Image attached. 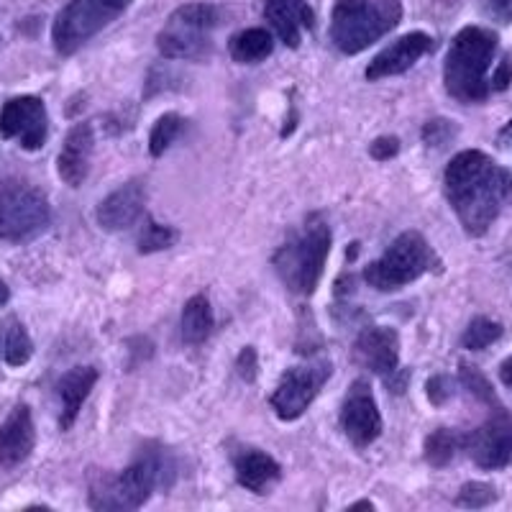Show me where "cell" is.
<instances>
[{"mask_svg":"<svg viewBox=\"0 0 512 512\" xmlns=\"http://www.w3.org/2000/svg\"><path fill=\"white\" fill-rule=\"evenodd\" d=\"M400 18V0H338L331 18V39L344 54H359L390 34Z\"/></svg>","mask_w":512,"mask_h":512,"instance_id":"5b68a950","label":"cell"},{"mask_svg":"<svg viewBox=\"0 0 512 512\" xmlns=\"http://www.w3.org/2000/svg\"><path fill=\"white\" fill-rule=\"evenodd\" d=\"M128 6L131 0H70L54 21V47L59 54H75Z\"/></svg>","mask_w":512,"mask_h":512,"instance_id":"52a82bcc","label":"cell"},{"mask_svg":"<svg viewBox=\"0 0 512 512\" xmlns=\"http://www.w3.org/2000/svg\"><path fill=\"white\" fill-rule=\"evenodd\" d=\"M185 131V118L177 116V113H164L152 128V136H149V154L152 157H162L169 146L175 144L177 136Z\"/></svg>","mask_w":512,"mask_h":512,"instance_id":"d4e9b609","label":"cell"},{"mask_svg":"<svg viewBox=\"0 0 512 512\" xmlns=\"http://www.w3.org/2000/svg\"><path fill=\"white\" fill-rule=\"evenodd\" d=\"M397 152H400V141L395 136H382V139H377L372 144V157L377 162H387V159L397 157Z\"/></svg>","mask_w":512,"mask_h":512,"instance_id":"836d02e7","label":"cell"},{"mask_svg":"<svg viewBox=\"0 0 512 512\" xmlns=\"http://www.w3.org/2000/svg\"><path fill=\"white\" fill-rule=\"evenodd\" d=\"M233 469H236V482L249 489V492H256V495H264L282 477L280 464L264 451H256V448L241 451L233 459Z\"/></svg>","mask_w":512,"mask_h":512,"instance_id":"44dd1931","label":"cell"},{"mask_svg":"<svg viewBox=\"0 0 512 512\" xmlns=\"http://www.w3.org/2000/svg\"><path fill=\"white\" fill-rule=\"evenodd\" d=\"M489 11L500 24H510L512 21V0H489Z\"/></svg>","mask_w":512,"mask_h":512,"instance_id":"d590c367","label":"cell"},{"mask_svg":"<svg viewBox=\"0 0 512 512\" xmlns=\"http://www.w3.org/2000/svg\"><path fill=\"white\" fill-rule=\"evenodd\" d=\"M264 16L287 47H297L305 29H313L315 16L305 0H264Z\"/></svg>","mask_w":512,"mask_h":512,"instance_id":"ac0fdd59","label":"cell"},{"mask_svg":"<svg viewBox=\"0 0 512 512\" xmlns=\"http://www.w3.org/2000/svg\"><path fill=\"white\" fill-rule=\"evenodd\" d=\"M31 354H34V344H31L29 333H26V328L21 326L18 320H13L6 331L3 356H6V361L11 367H24L26 361L31 359Z\"/></svg>","mask_w":512,"mask_h":512,"instance_id":"484cf974","label":"cell"},{"mask_svg":"<svg viewBox=\"0 0 512 512\" xmlns=\"http://www.w3.org/2000/svg\"><path fill=\"white\" fill-rule=\"evenodd\" d=\"M90 154H93V128H90V123H77L64 139L57 162L59 175L67 185L80 187L85 182L90 169Z\"/></svg>","mask_w":512,"mask_h":512,"instance_id":"d6986e66","label":"cell"},{"mask_svg":"<svg viewBox=\"0 0 512 512\" xmlns=\"http://www.w3.org/2000/svg\"><path fill=\"white\" fill-rule=\"evenodd\" d=\"M274 49L272 36L264 29H246L241 34L231 36L228 41V52H231L233 62L239 64H256L267 59Z\"/></svg>","mask_w":512,"mask_h":512,"instance_id":"603a6c76","label":"cell"},{"mask_svg":"<svg viewBox=\"0 0 512 512\" xmlns=\"http://www.w3.org/2000/svg\"><path fill=\"white\" fill-rule=\"evenodd\" d=\"M446 198L469 236H482L512 200V175L484 152L456 154L443 175Z\"/></svg>","mask_w":512,"mask_h":512,"instance_id":"6da1fadb","label":"cell"},{"mask_svg":"<svg viewBox=\"0 0 512 512\" xmlns=\"http://www.w3.org/2000/svg\"><path fill=\"white\" fill-rule=\"evenodd\" d=\"M497 141H500V146H505V149H512V121L502 128L500 136H497Z\"/></svg>","mask_w":512,"mask_h":512,"instance_id":"74e56055","label":"cell"},{"mask_svg":"<svg viewBox=\"0 0 512 512\" xmlns=\"http://www.w3.org/2000/svg\"><path fill=\"white\" fill-rule=\"evenodd\" d=\"M331 377V364L328 361H315L308 367H292L282 374L274 395L269 397L274 413L282 420H295L310 408V402L318 397L323 384Z\"/></svg>","mask_w":512,"mask_h":512,"instance_id":"30bf717a","label":"cell"},{"mask_svg":"<svg viewBox=\"0 0 512 512\" xmlns=\"http://www.w3.org/2000/svg\"><path fill=\"white\" fill-rule=\"evenodd\" d=\"M236 372L246 382H254L256 374H259V356H256V351L251 346H246L239 354V359H236Z\"/></svg>","mask_w":512,"mask_h":512,"instance_id":"d6a6232c","label":"cell"},{"mask_svg":"<svg viewBox=\"0 0 512 512\" xmlns=\"http://www.w3.org/2000/svg\"><path fill=\"white\" fill-rule=\"evenodd\" d=\"M454 136H456L454 121H446V118H436V121H428L423 126V141L428 146H436V149L451 144Z\"/></svg>","mask_w":512,"mask_h":512,"instance_id":"4dcf8cb0","label":"cell"},{"mask_svg":"<svg viewBox=\"0 0 512 512\" xmlns=\"http://www.w3.org/2000/svg\"><path fill=\"white\" fill-rule=\"evenodd\" d=\"M177 241V231L162 223L146 221V226L139 233V251L141 254H154V251H164Z\"/></svg>","mask_w":512,"mask_h":512,"instance_id":"83f0119b","label":"cell"},{"mask_svg":"<svg viewBox=\"0 0 512 512\" xmlns=\"http://www.w3.org/2000/svg\"><path fill=\"white\" fill-rule=\"evenodd\" d=\"M459 377H461V384H464L466 390L472 392L474 397H479V400L487 402V405H495V408H497V405H500V402H497L495 390H492V384L487 382V377H484V374L477 372V367L461 364Z\"/></svg>","mask_w":512,"mask_h":512,"instance_id":"f546056e","label":"cell"},{"mask_svg":"<svg viewBox=\"0 0 512 512\" xmlns=\"http://www.w3.org/2000/svg\"><path fill=\"white\" fill-rule=\"evenodd\" d=\"M331 251V228L318 213L292 233L274 254V269L295 295H313Z\"/></svg>","mask_w":512,"mask_h":512,"instance_id":"277c9868","label":"cell"},{"mask_svg":"<svg viewBox=\"0 0 512 512\" xmlns=\"http://www.w3.org/2000/svg\"><path fill=\"white\" fill-rule=\"evenodd\" d=\"M49 226V203L36 187L24 182L0 185V239L29 241Z\"/></svg>","mask_w":512,"mask_h":512,"instance_id":"9c48e42d","label":"cell"},{"mask_svg":"<svg viewBox=\"0 0 512 512\" xmlns=\"http://www.w3.org/2000/svg\"><path fill=\"white\" fill-rule=\"evenodd\" d=\"M461 446L482 469L512 466V415L497 405L487 423L461 438Z\"/></svg>","mask_w":512,"mask_h":512,"instance_id":"8fae6325","label":"cell"},{"mask_svg":"<svg viewBox=\"0 0 512 512\" xmlns=\"http://www.w3.org/2000/svg\"><path fill=\"white\" fill-rule=\"evenodd\" d=\"M146 190L139 180H131L113 190L103 203L98 205V223L105 231H126L134 226L144 213Z\"/></svg>","mask_w":512,"mask_h":512,"instance_id":"2e32d148","label":"cell"},{"mask_svg":"<svg viewBox=\"0 0 512 512\" xmlns=\"http://www.w3.org/2000/svg\"><path fill=\"white\" fill-rule=\"evenodd\" d=\"M354 361L369 372L390 377L400 361V338L392 328H364L354 341Z\"/></svg>","mask_w":512,"mask_h":512,"instance_id":"5bb4252c","label":"cell"},{"mask_svg":"<svg viewBox=\"0 0 512 512\" xmlns=\"http://www.w3.org/2000/svg\"><path fill=\"white\" fill-rule=\"evenodd\" d=\"M175 464L162 446L141 448L131 464L121 474L95 472L90 477V507L95 510H136L154 495V489L175 482Z\"/></svg>","mask_w":512,"mask_h":512,"instance_id":"7a4b0ae2","label":"cell"},{"mask_svg":"<svg viewBox=\"0 0 512 512\" xmlns=\"http://www.w3.org/2000/svg\"><path fill=\"white\" fill-rule=\"evenodd\" d=\"M512 82V59L505 57L500 64H497L495 75L489 80V88L492 90H507Z\"/></svg>","mask_w":512,"mask_h":512,"instance_id":"e575fe53","label":"cell"},{"mask_svg":"<svg viewBox=\"0 0 512 512\" xmlns=\"http://www.w3.org/2000/svg\"><path fill=\"white\" fill-rule=\"evenodd\" d=\"M500 379L502 382L507 384V387H510L512 390V356L507 361H502V367H500Z\"/></svg>","mask_w":512,"mask_h":512,"instance_id":"8d00e7d4","label":"cell"},{"mask_svg":"<svg viewBox=\"0 0 512 512\" xmlns=\"http://www.w3.org/2000/svg\"><path fill=\"white\" fill-rule=\"evenodd\" d=\"M461 446V438L456 436L454 431H448V428H438V431H433L431 436L425 438V461L431 466H436V469H441V466L451 464V459L456 456V448Z\"/></svg>","mask_w":512,"mask_h":512,"instance_id":"cb8c5ba5","label":"cell"},{"mask_svg":"<svg viewBox=\"0 0 512 512\" xmlns=\"http://www.w3.org/2000/svg\"><path fill=\"white\" fill-rule=\"evenodd\" d=\"M341 431L356 448H364L382 436V415L367 382L351 384L349 395L341 408Z\"/></svg>","mask_w":512,"mask_h":512,"instance_id":"4fadbf2b","label":"cell"},{"mask_svg":"<svg viewBox=\"0 0 512 512\" xmlns=\"http://www.w3.org/2000/svg\"><path fill=\"white\" fill-rule=\"evenodd\" d=\"M180 331L182 341L190 346H200L203 341H208V336L213 333V310L203 295L187 300L185 310H182Z\"/></svg>","mask_w":512,"mask_h":512,"instance_id":"7402d4cb","label":"cell"},{"mask_svg":"<svg viewBox=\"0 0 512 512\" xmlns=\"http://www.w3.org/2000/svg\"><path fill=\"white\" fill-rule=\"evenodd\" d=\"M218 26V11L210 3H190L169 16L159 34V52L167 59H203L210 52V31Z\"/></svg>","mask_w":512,"mask_h":512,"instance_id":"ba28073f","label":"cell"},{"mask_svg":"<svg viewBox=\"0 0 512 512\" xmlns=\"http://www.w3.org/2000/svg\"><path fill=\"white\" fill-rule=\"evenodd\" d=\"M497 52V34L479 26H466L454 36L443 64V82L459 103H482L489 95L487 72Z\"/></svg>","mask_w":512,"mask_h":512,"instance_id":"3957f363","label":"cell"},{"mask_svg":"<svg viewBox=\"0 0 512 512\" xmlns=\"http://www.w3.org/2000/svg\"><path fill=\"white\" fill-rule=\"evenodd\" d=\"M497 500V489L487 482H469L459 489L456 495V505L469 507V510H479Z\"/></svg>","mask_w":512,"mask_h":512,"instance_id":"f1b7e54d","label":"cell"},{"mask_svg":"<svg viewBox=\"0 0 512 512\" xmlns=\"http://www.w3.org/2000/svg\"><path fill=\"white\" fill-rule=\"evenodd\" d=\"M95 382H98V369L95 367H77L59 379L57 395L59 402H62V410H59V425H62V431L72 428V423H75L77 415H80L82 402L88 400Z\"/></svg>","mask_w":512,"mask_h":512,"instance_id":"ffe728a7","label":"cell"},{"mask_svg":"<svg viewBox=\"0 0 512 512\" xmlns=\"http://www.w3.org/2000/svg\"><path fill=\"white\" fill-rule=\"evenodd\" d=\"M433 49V39L423 31H413V34H405L402 39H397L392 47H387L384 52H379L377 57L369 62L367 67V80H382V77L402 75L408 72L420 57Z\"/></svg>","mask_w":512,"mask_h":512,"instance_id":"9a60e30c","label":"cell"},{"mask_svg":"<svg viewBox=\"0 0 512 512\" xmlns=\"http://www.w3.org/2000/svg\"><path fill=\"white\" fill-rule=\"evenodd\" d=\"M359 507H367V510H374L372 502H367V500H361V502H356V505H351V510H359Z\"/></svg>","mask_w":512,"mask_h":512,"instance_id":"ab89813d","label":"cell"},{"mask_svg":"<svg viewBox=\"0 0 512 512\" xmlns=\"http://www.w3.org/2000/svg\"><path fill=\"white\" fill-rule=\"evenodd\" d=\"M454 397V379L446 377V374H436V377L428 379V400L433 405H443Z\"/></svg>","mask_w":512,"mask_h":512,"instance_id":"1f68e13d","label":"cell"},{"mask_svg":"<svg viewBox=\"0 0 512 512\" xmlns=\"http://www.w3.org/2000/svg\"><path fill=\"white\" fill-rule=\"evenodd\" d=\"M8 297H11V290H8V287H6V282L0 280V308H3V305L8 303Z\"/></svg>","mask_w":512,"mask_h":512,"instance_id":"f35d334b","label":"cell"},{"mask_svg":"<svg viewBox=\"0 0 512 512\" xmlns=\"http://www.w3.org/2000/svg\"><path fill=\"white\" fill-rule=\"evenodd\" d=\"M36 433L34 420H31V410L26 405H18L6 423L0 425V469H13L21 461L29 459L34 451Z\"/></svg>","mask_w":512,"mask_h":512,"instance_id":"e0dca14e","label":"cell"},{"mask_svg":"<svg viewBox=\"0 0 512 512\" xmlns=\"http://www.w3.org/2000/svg\"><path fill=\"white\" fill-rule=\"evenodd\" d=\"M500 336H502L500 323H495V320H489V318H474L472 323H469V328L464 331L461 344H464V349L469 351H482L487 349V346L495 344V341H500Z\"/></svg>","mask_w":512,"mask_h":512,"instance_id":"4316f807","label":"cell"},{"mask_svg":"<svg viewBox=\"0 0 512 512\" xmlns=\"http://www.w3.org/2000/svg\"><path fill=\"white\" fill-rule=\"evenodd\" d=\"M438 267V256L420 233L397 236L377 262L364 269V280L379 292H395Z\"/></svg>","mask_w":512,"mask_h":512,"instance_id":"8992f818","label":"cell"},{"mask_svg":"<svg viewBox=\"0 0 512 512\" xmlns=\"http://www.w3.org/2000/svg\"><path fill=\"white\" fill-rule=\"evenodd\" d=\"M49 134L47 108L34 95H21L3 105L0 111V136L18 139L26 152H36L44 146Z\"/></svg>","mask_w":512,"mask_h":512,"instance_id":"7c38bea8","label":"cell"}]
</instances>
